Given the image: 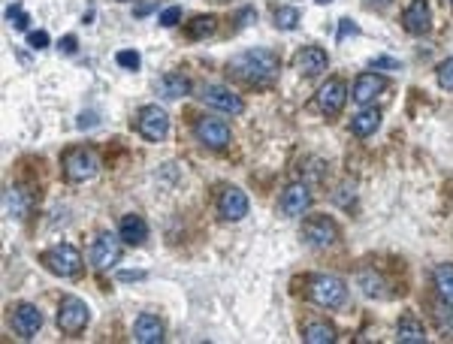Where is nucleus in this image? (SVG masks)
I'll return each instance as SVG.
<instances>
[{"label":"nucleus","mask_w":453,"mask_h":344,"mask_svg":"<svg viewBox=\"0 0 453 344\" xmlns=\"http://www.w3.org/2000/svg\"><path fill=\"white\" fill-rule=\"evenodd\" d=\"M402 25H405L408 34H414V36L426 34V30L432 27V12H429V3H426V0H414V3L405 6Z\"/></svg>","instance_id":"ddd939ff"},{"label":"nucleus","mask_w":453,"mask_h":344,"mask_svg":"<svg viewBox=\"0 0 453 344\" xmlns=\"http://www.w3.org/2000/svg\"><path fill=\"white\" fill-rule=\"evenodd\" d=\"M378 127H381V112H378V109H362L360 115H353V121H351L353 136H360V139L372 136Z\"/></svg>","instance_id":"b1692460"},{"label":"nucleus","mask_w":453,"mask_h":344,"mask_svg":"<svg viewBox=\"0 0 453 344\" xmlns=\"http://www.w3.org/2000/svg\"><path fill=\"white\" fill-rule=\"evenodd\" d=\"M151 10H154V3H142V6H139V10H136V15H148Z\"/></svg>","instance_id":"ea45409f"},{"label":"nucleus","mask_w":453,"mask_h":344,"mask_svg":"<svg viewBox=\"0 0 453 344\" xmlns=\"http://www.w3.org/2000/svg\"><path fill=\"white\" fill-rule=\"evenodd\" d=\"M396 339L402 344H423L426 341V330H423L414 317H405V320H399V326H396Z\"/></svg>","instance_id":"393cba45"},{"label":"nucleus","mask_w":453,"mask_h":344,"mask_svg":"<svg viewBox=\"0 0 453 344\" xmlns=\"http://www.w3.org/2000/svg\"><path fill=\"white\" fill-rule=\"evenodd\" d=\"M432 287H435L438 299L453 305V263L435 266V272H432Z\"/></svg>","instance_id":"5701e85b"},{"label":"nucleus","mask_w":453,"mask_h":344,"mask_svg":"<svg viewBox=\"0 0 453 344\" xmlns=\"http://www.w3.org/2000/svg\"><path fill=\"white\" fill-rule=\"evenodd\" d=\"M327 64H329L327 51L317 49V45H305V49H302L299 55H297V60H293V67H297L302 76H317V73H323V70H327Z\"/></svg>","instance_id":"f3484780"},{"label":"nucleus","mask_w":453,"mask_h":344,"mask_svg":"<svg viewBox=\"0 0 453 344\" xmlns=\"http://www.w3.org/2000/svg\"><path fill=\"white\" fill-rule=\"evenodd\" d=\"M366 6H372V10H384V6H390V0H366Z\"/></svg>","instance_id":"58836bf2"},{"label":"nucleus","mask_w":453,"mask_h":344,"mask_svg":"<svg viewBox=\"0 0 453 344\" xmlns=\"http://www.w3.org/2000/svg\"><path fill=\"white\" fill-rule=\"evenodd\" d=\"M312 209V190L305 185H290L281 196V211L287 218H302Z\"/></svg>","instance_id":"2eb2a0df"},{"label":"nucleus","mask_w":453,"mask_h":344,"mask_svg":"<svg viewBox=\"0 0 453 344\" xmlns=\"http://www.w3.org/2000/svg\"><path fill=\"white\" fill-rule=\"evenodd\" d=\"M187 91H191V82H187L181 73H163L161 79H157V94L166 97V100H178V97H185Z\"/></svg>","instance_id":"412c9836"},{"label":"nucleus","mask_w":453,"mask_h":344,"mask_svg":"<svg viewBox=\"0 0 453 344\" xmlns=\"http://www.w3.org/2000/svg\"><path fill=\"white\" fill-rule=\"evenodd\" d=\"M308 299L321 308H342L347 299V287L336 275H314L308 284Z\"/></svg>","instance_id":"f03ea898"},{"label":"nucleus","mask_w":453,"mask_h":344,"mask_svg":"<svg viewBox=\"0 0 453 344\" xmlns=\"http://www.w3.org/2000/svg\"><path fill=\"white\" fill-rule=\"evenodd\" d=\"M233 76H239L248 85H266L272 76L278 73V55L269 49H248L239 51L236 58L230 60Z\"/></svg>","instance_id":"f257e3e1"},{"label":"nucleus","mask_w":453,"mask_h":344,"mask_svg":"<svg viewBox=\"0 0 453 344\" xmlns=\"http://www.w3.org/2000/svg\"><path fill=\"white\" fill-rule=\"evenodd\" d=\"M6 21H10V25H12L15 30H25L30 19H27V12H25V10H21V6H19V3H12V6H10V10H6Z\"/></svg>","instance_id":"c756f323"},{"label":"nucleus","mask_w":453,"mask_h":344,"mask_svg":"<svg viewBox=\"0 0 453 344\" xmlns=\"http://www.w3.org/2000/svg\"><path fill=\"white\" fill-rule=\"evenodd\" d=\"M372 70H402V67H399V60H393V58H375Z\"/></svg>","instance_id":"f704fd0d"},{"label":"nucleus","mask_w":453,"mask_h":344,"mask_svg":"<svg viewBox=\"0 0 453 344\" xmlns=\"http://www.w3.org/2000/svg\"><path fill=\"white\" fill-rule=\"evenodd\" d=\"M357 30H360V27L353 25L351 19H342V25H338V40H345L347 34H357Z\"/></svg>","instance_id":"e433bc0d"},{"label":"nucleus","mask_w":453,"mask_h":344,"mask_svg":"<svg viewBox=\"0 0 453 344\" xmlns=\"http://www.w3.org/2000/svg\"><path fill=\"white\" fill-rule=\"evenodd\" d=\"M317 3H332V0H317Z\"/></svg>","instance_id":"a19ab883"},{"label":"nucleus","mask_w":453,"mask_h":344,"mask_svg":"<svg viewBox=\"0 0 453 344\" xmlns=\"http://www.w3.org/2000/svg\"><path fill=\"white\" fill-rule=\"evenodd\" d=\"M302 341H308V344H329V341H336V330H332L329 323H321V320H314V323L305 326V335H302Z\"/></svg>","instance_id":"a878e982"},{"label":"nucleus","mask_w":453,"mask_h":344,"mask_svg":"<svg viewBox=\"0 0 453 344\" xmlns=\"http://www.w3.org/2000/svg\"><path fill=\"white\" fill-rule=\"evenodd\" d=\"M133 339L142 341V344L163 341V323L154 314H139L136 317V326H133Z\"/></svg>","instance_id":"6ab92c4d"},{"label":"nucleus","mask_w":453,"mask_h":344,"mask_svg":"<svg viewBox=\"0 0 453 344\" xmlns=\"http://www.w3.org/2000/svg\"><path fill=\"white\" fill-rule=\"evenodd\" d=\"M196 139L202 145H209V148H226L230 145V124L221 118H200L194 127Z\"/></svg>","instance_id":"1a4fd4ad"},{"label":"nucleus","mask_w":453,"mask_h":344,"mask_svg":"<svg viewBox=\"0 0 453 344\" xmlns=\"http://www.w3.org/2000/svg\"><path fill=\"white\" fill-rule=\"evenodd\" d=\"M218 215L224 220H242L248 215V196L239 187H224L218 196Z\"/></svg>","instance_id":"f8f14e48"},{"label":"nucleus","mask_w":453,"mask_h":344,"mask_svg":"<svg viewBox=\"0 0 453 344\" xmlns=\"http://www.w3.org/2000/svg\"><path fill=\"white\" fill-rule=\"evenodd\" d=\"M438 85L453 91V58H448L441 67H438Z\"/></svg>","instance_id":"2f4dec72"},{"label":"nucleus","mask_w":453,"mask_h":344,"mask_svg":"<svg viewBox=\"0 0 453 344\" xmlns=\"http://www.w3.org/2000/svg\"><path fill=\"white\" fill-rule=\"evenodd\" d=\"M178 19H181V6H170V10L161 12V19L157 21H161L163 27H172V25H178Z\"/></svg>","instance_id":"473e14b6"},{"label":"nucleus","mask_w":453,"mask_h":344,"mask_svg":"<svg viewBox=\"0 0 453 344\" xmlns=\"http://www.w3.org/2000/svg\"><path fill=\"white\" fill-rule=\"evenodd\" d=\"M88 320H91V311H88V305L82 302L79 296H64V299H60V308H58V326H60V332L79 335L88 326Z\"/></svg>","instance_id":"39448f33"},{"label":"nucleus","mask_w":453,"mask_h":344,"mask_svg":"<svg viewBox=\"0 0 453 344\" xmlns=\"http://www.w3.org/2000/svg\"><path fill=\"white\" fill-rule=\"evenodd\" d=\"M27 45H30V49H45V45H49V34H45V30H30Z\"/></svg>","instance_id":"72a5a7b5"},{"label":"nucleus","mask_w":453,"mask_h":344,"mask_svg":"<svg viewBox=\"0 0 453 344\" xmlns=\"http://www.w3.org/2000/svg\"><path fill=\"white\" fill-rule=\"evenodd\" d=\"M43 326V314L40 308H34V305H19V308L12 311V330L19 339H34L36 332H40Z\"/></svg>","instance_id":"4468645a"},{"label":"nucleus","mask_w":453,"mask_h":344,"mask_svg":"<svg viewBox=\"0 0 453 344\" xmlns=\"http://www.w3.org/2000/svg\"><path fill=\"white\" fill-rule=\"evenodd\" d=\"M450 3H453V0H450Z\"/></svg>","instance_id":"79ce46f5"},{"label":"nucleus","mask_w":453,"mask_h":344,"mask_svg":"<svg viewBox=\"0 0 453 344\" xmlns=\"http://www.w3.org/2000/svg\"><path fill=\"white\" fill-rule=\"evenodd\" d=\"M115 60H118V67H124V70H139V64H142L139 51H130V49L118 51V55H115Z\"/></svg>","instance_id":"7c9ffc66"},{"label":"nucleus","mask_w":453,"mask_h":344,"mask_svg":"<svg viewBox=\"0 0 453 344\" xmlns=\"http://www.w3.org/2000/svg\"><path fill=\"white\" fill-rule=\"evenodd\" d=\"M435 320H438V326H441V330L453 332V305L450 302L435 305Z\"/></svg>","instance_id":"c85d7f7f"},{"label":"nucleus","mask_w":453,"mask_h":344,"mask_svg":"<svg viewBox=\"0 0 453 344\" xmlns=\"http://www.w3.org/2000/svg\"><path fill=\"white\" fill-rule=\"evenodd\" d=\"M384 88H387V82H384L381 76L362 73V76H357V82H353V100H357L360 106H366V103H372Z\"/></svg>","instance_id":"a211bd4d"},{"label":"nucleus","mask_w":453,"mask_h":344,"mask_svg":"<svg viewBox=\"0 0 453 344\" xmlns=\"http://www.w3.org/2000/svg\"><path fill=\"white\" fill-rule=\"evenodd\" d=\"M121 236H112V233H103L97 236L94 244H91V263H94V269H112V266L121 260Z\"/></svg>","instance_id":"423d86ee"},{"label":"nucleus","mask_w":453,"mask_h":344,"mask_svg":"<svg viewBox=\"0 0 453 344\" xmlns=\"http://www.w3.org/2000/svg\"><path fill=\"white\" fill-rule=\"evenodd\" d=\"M200 97H202V103L215 106V109H221V112H226V115H242V112H245V103H242V97L233 94V91L224 88V85H206Z\"/></svg>","instance_id":"9d476101"},{"label":"nucleus","mask_w":453,"mask_h":344,"mask_svg":"<svg viewBox=\"0 0 453 344\" xmlns=\"http://www.w3.org/2000/svg\"><path fill=\"white\" fill-rule=\"evenodd\" d=\"M118 236L127 244H142L148 239V224L139 215H124L121 218V224H118Z\"/></svg>","instance_id":"aec40b11"},{"label":"nucleus","mask_w":453,"mask_h":344,"mask_svg":"<svg viewBox=\"0 0 453 344\" xmlns=\"http://www.w3.org/2000/svg\"><path fill=\"white\" fill-rule=\"evenodd\" d=\"M302 236H305V242L312 244V248H329V244H336V239H338V227L332 224L329 218L317 215V218H308L305 224H302Z\"/></svg>","instance_id":"6e6552de"},{"label":"nucleus","mask_w":453,"mask_h":344,"mask_svg":"<svg viewBox=\"0 0 453 344\" xmlns=\"http://www.w3.org/2000/svg\"><path fill=\"white\" fill-rule=\"evenodd\" d=\"M27 196H25V190L21 187H6L3 190V215L6 218H12V220H21L27 215Z\"/></svg>","instance_id":"4be33fe9"},{"label":"nucleus","mask_w":453,"mask_h":344,"mask_svg":"<svg viewBox=\"0 0 453 344\" xmlns=\"http://www.w3.org/2000/svg\"><path fill=\"white\" fill-rule=\"evenodd\" d=\"M272 19H275V27L293 30L299 25V10H297V6H278V10L272 12Z\"/></svg>","instance_id":"cd10ccee"},{"label":"nucleus","mask_w":453,"mask_h":344,"mask_svg":"<svg viewBox=\"0 0 453 344\" xmlns=\"http://www.w3.org/2000/svg\"><path fill=\"white\" fill-rule=\"evenodd\" d=\"M136 127H139V133L148 142H161L166 136V130H170V115L163 109H157V106H146V109H139Z\"/></svg>","instance_id":"0eeeda50"},{"label":"nucleus","mask_w":453,"mask_h":344,"mask_svg":"<svg viewBox=\"0 0 453 344\" xmlns=\"http://www.w3.org/2000/svg\"><path fill=\"white\" fill-rule=\"evenodd\" d=\"M118 281H146V272L142 269H124V272H118Z\"/></svg>","instance_id":"c9c22d12"},{"label":"nucleus","mask_w":453,"mask_h":344,"mask_svg":"<svg viewBox=\"0 0 453 344\" xmlns=\"http://www.w3.org/2000/svg\"><path fill=\"white\" fill-rule=\"evenodd\" d=\"M215 30H218V19H215V15H196L194 21H187V36H191V40L211 36Z\"/></svg>","instance_id":"bb28decb"},{"label":"nucleus","mask_w":453,"mask_h":344,"mask_svg":"<svg viewBox=\"0 0 453 344\" xmlns=\"http://www.w3.org/2000/svg\"><path fill=\"white\" fill-rule=\"evenodd\" d=\"M60 49H64L67 55H73V51H76V36H73V34L64 36V40H60Z\"/></svg>","instance_id":"4c0bfd02"},{"label":"nucleus","mask_w":453,"mask_h":344,"mask_svg":"<svg viewBox=\"0 0 453 344\" xmlns=\"http://www.w3.org/2000/svg\"><path fill=\"white\" fill-rule=\"evenodd\" d=\"M357 287L362 290V296H369V299H390V296H393L390 281L384 278L381 272H375V269H360Z\"/></svg>","instance_id":"dca6fc26"},{"label":"nucleus","mask_w":453,"mask_h":344,"mask_svg":"<svg viewBox=\"0 0 453 344\" xmlns=\"http://www.w3.org/2000/svg\"><path fill=\"white\" fill-rule=\"evenodd\" d=\"M43 263H45V269L60 275V278H76V275L82 272V254L67 242H60V244H55V248L45 251Z\"/></svg>","instance_id":"7ed1b4c3"},{"label":"nucleus","mask_w":453,"mask_h":344,"mask_svg":"<svg viewBox=\"0 0 453 344\" xmlns=\"http://www.w3.org/2000/svg\"><path fill=\"white\" fill-rule=\"evenodd\" d=\"M345 100H347V88H345L342 79H329L327 85L317 91V109L323 115H338Z\"/></svg>","instance_id":"9b49d317"},{"label":"nucleus","mask_w":453,"mask_h":344,"mask_svg":"<svg viewBox=\"0 0 453 344\" xmlns=\"http://www.w3.org/2000/svg\"><path fill=\"white\" fill-rule=\"evenodd\" d=\"M100 172V160L91 148H70L64 154V175L70 181H91Z\"/></svg>","instance_id":"20e7f679"}]
</instances>
